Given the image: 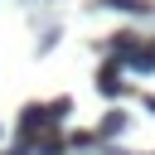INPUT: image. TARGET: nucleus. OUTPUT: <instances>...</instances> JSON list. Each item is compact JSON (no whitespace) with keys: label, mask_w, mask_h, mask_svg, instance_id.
Here are the masks:
<instances>
[{"label":"nucleus","mask_w":155,"mask_h":155,"mask_svg":"<svg viewBox=\"0 0 155 155\" xmlns=\"http://www.w3.org/2000/svg\"><path fill=\"white\" fill-rule=\"evenodd\" d=\"M34 136H39V140L53 136V111H48V107H24V111H19V140L34 145Z\"/></svg>","instance_id":"f257e3e1"},{"label":"nucleus","mask_w":155,"mask_h":155,"mask_svg":"<svg viewBox=\"0 0 155 155\" xmlns=\"http://www.w3.org/2000/svg\"><path fill=\"white\" fill-rule=\"evenodd\" d=\"M121 68H126L121 58L102 63V73H97V92H102V97H121V92H126V78H121Z\"/></svg>","instance_id":"f03ea898"},{"label":"nucleus","mask_w":155,"mask_h":155,"mask_svg":"<svg viewBox=\"0 0 155 155\" xmlns=\"http://www.w3.org/2000/svg\"><path fill=\"white\" fill-rule=\"evenodd\" d=\"M126 68H136V73H155V44H136L131 58H126Z\"/></svg>","instance_id":"7ed1b4c3"},{"label":"nucleus","mask_w":155,"mask_h":155,"mask_svg":"<svg viewBox=\"0 0 155 155\" xmlns=\"http://www.w3.org/2000/svg\"><path fill=\"white\" fill-rule=\"evenodd\" d=\"M121 131H126V116H121V111H107L102 126H97V136H121Z\"/></svg>","instance_id":"20e7f679"},{"label":"nucleus","mask_w":155,"mask_h":155,"mask_svg":"<svg viewBox=\"0 0 155 155\" xmlns=\"http://www.w3.org/2000/svg\"><path fill=\"white\" fill-rule=\"evenodd\" d=\"M102 10H126V15H145V0H97Z\"/></svg>","instance_id":"39448f33"},{"label":"nucleus","mask_w":155,"mask_h":155,"mask_svg":"<svg viewBox=\"0 0 155 155\" xmlns=\"http://www.w3.org/2000/svg\"><path fill=\"white\" fill-rule=\"evenodd\" d=\"M39 150H44V155H63V140H58V136H44Z\"/></svg>","instance_id":"423d86ee"},{"label":"nucleus","mask_w":155,"mask_h":155,"mask_svg":"<svg viewBox=\"0 0 155 155\" xmlns=\"http://www.w3.org/2000/svg\"><path fill=\"white\" fill-rule=\"evenodd\" d=\"M29 150H34V145H29V140H19V145H10V150H0V155H29Z\"/></svg>","instance_id":"0eeeda50"},{"label":"nucleus","mask_w":155,"mask_h":155,"mask_svg":"<svg viewBox=\"0 0 155 155\" xmlns=\"http://www.w3.org/2000/svg\"><path fill=\"white\" fill-rule=\"evenodd\" d=\"M145 107H150V111H155V97H145Z\"/></svg>","instance_id":"6e6552de"}]
</instances>
